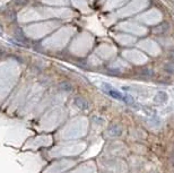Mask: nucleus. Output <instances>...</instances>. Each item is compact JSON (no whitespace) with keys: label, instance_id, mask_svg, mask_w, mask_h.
<instances>
[{"label":"nucleus","instance_id":"423d86ee","mask_svg":"<svg viewBox=\"0 0 174 173\" xmlns=\"http://www.w3.org/2000/svg\"><path fill=\"white\" fill-rule=\"evenodd\" d=\"M168 57H170V59H173L174 60V49H173V50L170 51V53H168Z\"/></svg>","mask_w":174,"mask_h":173},{"label":"nucleus","instance_id":"7ed1b4c3","mask_svg":"<svg viewBox=\"0 0 174 173\" xmlns=\"http://www.w3.org/2000/svg\"><path fill=\"white\" fill-rule=\"evenodd\" d=\"M164 70L168 74H174V61H167L164 65Z\"/></svg>","mask_w":174,"mask_h":173},{"label":"nucleus","instance_id":"f03ea898","mask_svg":"<svg viewBox=\"0 0 174 173\" xmlns=\"http://www.w3.org/2000/svg\"><path fill=\"white\" fill-rule=\"evenodd\" d=\"M167 30H168V25L166 24V23H163V24L157 25V26L154 27V32H155V34H157V35L165 33Z\"/></svg>","mask_w":174,"mask_h":173},{"label":"nucleus","instance_id":"f257e3e1","mask_svg":"<svg viewBox=\"0 0 174 173\" xmlns=\"http://www.w3.org/2000/svg\"><path fill=\"white\" fill-rule=\"evenodd\" d=\"M105 87H107V88H104V90H106L107 94H109V95H111L112 97H114V99L120 100V101H123V102H132L133 101V100H131V99H128L129 96L123 95L121 92H119V91L114 90V88H111V87H109V85H105Z\"/></svg>","mask_w":174,"mask_h":173},{"label":"nucleus","instance_id":"39448f33","mask_svg":"<svg viewBox=\"0 0 174 173\" xmlns=\"http://www.w3.org/2000/svg\"><path fill=\"white\" fill-rule=\"evenodd\" d=\"M142 75H146V76H152L153 75V72H152L151 69H144L142 72Z\"/></svg>","mask_w":174,"mask_h":173},{"label":"nucleus","instance_id":"20e7f679","mask_svg":"<svg viewBox=\"0 0 174 173\" xmlns=\"http://www.w3.org/2000/svg\"><path fill=\"white\" fill-rule=\"evenodd\" d=\"M156 102H159V103H165L167 101V95H166L164 92H159L156 95V99H155Z\"/></svg>","mask_w":174,"mask_h":173}]
</instances>
